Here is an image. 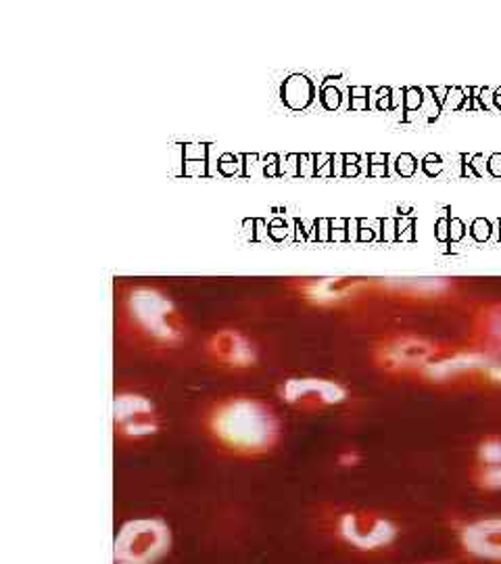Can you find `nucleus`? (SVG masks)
Here are the masks:
<instances>
[{"instance_id":"1","label":"nucleus","mask_w":501,"mask_h":564,"mask_svg":"<svg viewBox=\"0 0 501 564\" xmlns=\"http://www.w3.org/2000/svg\"><path fill=\"white\" fill-rule=\"evenodd\" d=\"M466 550L479 558L501 564V517L470 524L464 533Z\"/></svg>"}]
</instances>
